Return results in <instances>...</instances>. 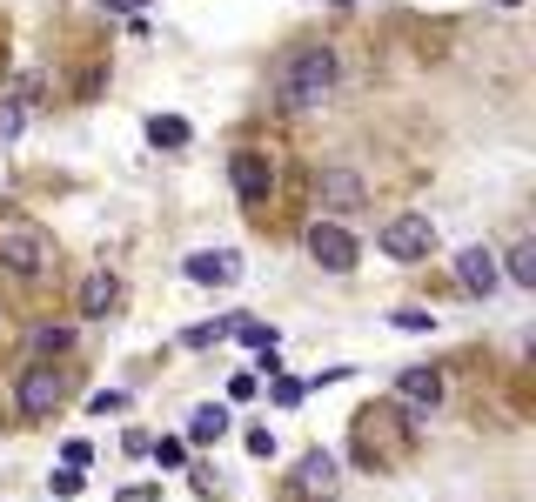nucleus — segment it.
Returning a JSON list of instances; mask_svg holds the SVG:
<instances>
[{"instance_id": "f257e3e1", "label": "nucleus", "mask_w": 536, "mask_h": 502, "mask_svg": "<svg viewBox=\"0 0 536 502\" xmlns=\"http://www.w3.org/2000/svg\"><path fill=\"white\" fill-rule=\"evenodd\" d=\"M335 88V47H302L289 67H282V81H275V101L289 114L302 108H322V94Z\"/></svg>"}, {"instance_id": "f03ea898", "label": "nucleus", "mask_w": 536, "mask_h": 502, "mask_svg": "<svg viewBox=\"0 0 536 502\" xmlns=\"http://www.w3.org/2000/svg\"><path fill=\"white\" fill-rule=\"evenodd\" d=\"M0 268L21 275V282L47 275V268H54V235L27 215H0Z\"/></svg>"}, {"instance_id": "7ed1b4c3", "label": "nucleus", "mask_w": 536, "mask_h": 502, "mask_svg": "<svg viewBox=\"0 0 536 502\" xmlns=\"http://www.w3.org/2000/svg\"><path fill=\"white\" fill-rule=\"evenodd\" d=\"M416 429H402L396 409H362L356 415V462L362 469H396Z\"/></svg>"}, {"instance_id": "20e7f679", "label": "nucleus", "mask_w": 536, "mask_h": 502, "mask_svg": "<svg viewBox=\"0 0 536 502\" xmlns=\"http://www.w3.org/2000/svg\"><path fill=\"white\" fill-rule=\"evenodd\" d=\"M376 241H382V255H396V262H429V248H436V221H429V215H396Z\"/></svg>"}, {"instance_id": "39448f33", "label": "nucleus", "mask_w": 536, "mask_h": 502, "mask_svg": "<svg viewBox=\"0 0 536 502\" xmlns=\"http://www.w3.org/2000/svg\"><path fill=\"white\" fill-rule=\"evenodd\" d=\"M228 181H235V195H242V208H268V195H275V161L268 154H235L228 161Z\"/></svg>"}, {"instance_id": "423d86ee", "label": "nucleus", "mask_w": 536, "mask_h": 502, "mask_svg": "<svg viewBox=\"0 0 536 502\" xmlns=\"http://www.w3.org/2000/svg\"><path fill=\"white\" fill-rule=\"evenodd\" d=\"M309 255H315V268L349 275V268H356V235L335 228V221H309Z\"/></svg>"}, {"instance_id": "0eeeda50", "label": "nucleus", "mask_w": 536, "mask_h": 502, "mask_svg": "<svg viewBox=\"0 0 536 502\" xmlns=\"http://www.w3.org/2000/svg\"><path fill=\"white\" fill-rule=\"evenodd\" d=\"M61 369H47V362H34V369L21 375V415L27 422H47V415L61 409Z\"/></svg>"}, {"instance_id": "6e6552de", "label": "nucleus", "mask_w": 536, "mask_h": 502, "mask_svg": "<svg viewBox=\"0 0 536 502\" xmlns=\"http://www.w3.org/2000/svg\"><path fill=\"white\" fill-rule=\"evenodd\" d=\"M242 275V255L235 248H201V255H188V282L195 288H228Z\"/></svg>"}, {"instance_id": "1a4fd4ad", "label": "nucleus", "mask_w": 536, "mask_h": 502, "mask_svg": "<svg viewBox=\"0 0 536 502\" xmlns=\"http://www.w3.org/2000/svg\"><path fill=\"white\" fill-rule=\"evenodd\" d=\"M456 275H463L469 295H496V288H503V268H496L490 248H463V255H456Z\"/></svg>"}, {"instance_id": "9d476101", "label": "nucleus", "mask_w": 536, "mask_h": 502, "mask_svg": "<svg viewBox=\"0 0 536 502\" xmlns=\"http://www.w3.org/2000/svg\"><path fill=\"white\" fill-rule=\"evenodd\" d=\"M342 469H335V456L329 449H309V456L295 462V489H302V496H335V489H342Z\"/></svg>"}, {"instance_id": "9b49d317", "label": "nucleus", "mask_w": 536, "mask_h": 502, "mask_svg": "<svg viewBox=\"0 0 536 502\" xmlns=\"http://www.w3.org/2000/svg\"><path fill=\"white\" fill-rule=\"evenodd\" d=\"M396 395L409 402V409H436V402H443V375H436V369H402L396 375Z\"/></svg>"}, {"instance_id": "f8f14e48", "label": "nucleus", "mask_w": 536, "mask_h": 502, "mask_svg": "<svg viewBox=\"0 0 536 502\" xmlns=\"http://www.w3.org/2000/svg\"><path fill=\"white\" fill-rule=\"evenodd\" d=\"M222 436H228V409H222V402H201V409L188 415V442L208 449V442H222Z\"/></svg>"}, {"instance_id": "ddd939ff", "label": "nucleus", "mask_w": 536, "mask_h": 502, "mask_svg": "<svg viewBox=\"0 0 536 502\" xmlns=\"http://www.w3.org/2000/svg\"><path fill=\"white\" fill-rule=\"evenodd\" d=\"M114 302H121V282H114L108 268H94V275H88V288H81V315H108Z\"/></svg>"}, {"instance_id": "4468645a", "label": "nucleus", "mask_w": 536, "mask_h": 502, "mask_svg": "<svg viewBox=\"0 0 536 502\" xmlns=\"http://www.w3.org/2000/svg\"><path fill=\"white\" fill-rule=\"evenodd\" d=\"M322 201H335V208H356V201H362V181L349 175V168H329V175H322Z\"/></svg>"}, {"instance_id": "2eb2a0df", "label": "nucleus", "mask_w": 536, "mask_h": 502, "mask_svg": "<svg viewBox=\"0 0 536 502\" xmlns=\"http://www.w3.org/2000/svg\"><path fill=\"white\" fill-rule=\"evenodd\" d=\"M503 275H510L516 288H536V241H516L510 248V262H496Z\"/></svg>"}, {"instance_id": "dca6fc26", "label": "nucleus", "mask_w": 536, "mask_h": 502, "mask_svg": "<svg viewBox=\"0 0 536 502\" xmlns=\"http://www.w3.org/2000/svg\"><path fill=\"white\" fill-rule=\"evenodd\" d=\"M228 335H242L248 349L275 355V328H268V322H255V315H228Z\"/></svg>"}, {"instance_id": "f3484780", "label": "nucleus", "mask_w": 536, "mask_h": 502, "mask_svg": "<svg viewBox=\"0 0 536 502\" xmlns=\"http://www.w3.org/2000/svg\"><path fill=\"white\" fill-rule=\"evenodd\" d=\"M148 141H155V148H188V121H181V114H155V121H148Z\"/></svg>"}, {"instance_id": "a211bd4d", "label": "nucleus", "mask_w": 536, "mask_h": 502, "mask_svg": "<svg viewBox=\"0 0 536 502\" xmlns=\"http://www.w3.org/2000/svg\"><path fill=\"white\" fill-rule=\"evenodd\" d=\"M61 349H74V328H67V322L34 328V355H61Z\"/></svg>"}, {"instance_id": "6ab92c4d", "label": "nucleus", "mask_w": 536, "mask_h": 502, "mask_svg": "<svg viewBox=\"0 0 536 502\" xmlns=\"http://www.w3.org/2000/svg\"><path fill=\"white\" fill-rule=\"evenodd\" d=\"M268 375H275V369H268ZM268 395H275V409H295V402H302V382L275 375V382H268Z\"/></svg>"}, {"instance_id": "aec40b11", "label": "nucleus", "mask_w": 536, "mask_h": 502, "mask_svg": "<svg viewBox=\"0 0 536 502\" xmlns=\"http://www.w3.org/2000/svg\"><path fill=\"white\" fill-rule=\"evenodd\" d=\"M396 328L402 335H429L436 322H429V308H396Z\"/></svg>"}, {"instance_id": "412c9836", "label": "nucleus", "mask_w": 536, "mask_h": 502, "mask_svg": "<svg viewBox=\"0 0 536 502\" xmlns=\"http://www.w3.org/2000/svg\"><path fill=\"white\" fill-rule=\"evenodd\" d=\"M88 409H94V415H121V409H128V395H121V389H94Z\"/></svg>"}, {"instance_id": "4be33fe9", "label": "nucleus", "mask_w": 536, "mask_h": 502, "mask_svg": "<svg viewBox=\"0 0 536 502\" xmlns=\"http://www.w3.org/2000/svg\"><path fill=\"white\" fill-rule=\"evenodd\" d=\"M155 456H161V469H181V462H188V442H181V436H161Z\"/></svg>"}, {"instance_id": "5701e85b", "label": "nucleus", "mask_w": 536, "mask_h": 502, "mask_svg": "<svg viewBox=\"0 0 536 502\" xmlns=\"http://www.w3.org/2000/svg\"><path fill=\"white\" fill-rule=\"evenodd\" d=\"M54 496H81V469H67L61 462V469H54Z\"/></svg>"}, {"instance_id": "b1692460", "label": "nucleus", "mask_w": 536, "mask_h": 502, "mask_svg": "<svg viewBox=\"0 0 536 502\" xmlns=\"http://www.w3.org/2000/svg\"><path fill=\"white\" fill-rule=\"evenodd\" d=\"M21 121H27V101H7L0 108V134H21Z\"/></svg>"}, {"instance_id": "393cba45", "label": "nucleus", "mask_w": 536, "mask_h": 502, "mask_svg": "<svg viewBox=\"0 0 536 502\" xmlns=\"http://www.w3.org/2000/svg\"><path fill=\"white\" fill-rule=\"evenodd\" d=\"M114 502H155V489H148V482H134V489H121Z\"/></svg>"}, {"instance_id": "a878e982", "label": "nucleus", "mask_w": 536, "mask_h": 502, "mask_svg": "<svg viewBox=\"0 0 536 502\" xmlns=\"http://www.w3.org/2000/svg\"><path fill=\"white\" fill-rule=\"evenodd\" d=\"M108 7H121V14H141V7H155V0H108Z\"/></svg>"}, {"instance_id": "bb28decb", "label": "nucleus", "mask_w": 536, "mask_h": 502, "mask_svg": "<svg viewBox=\"0 0 536 502\" xmlns=\"http://www.w3.org/2000/svg\"><path fill=\"white\" fill-rule=\"evenodd\" d=\"M329 7H349V0H329Z\"/></svg>"}, {"instance_id": "cd10ccee", "label": "nucleus", "mask_w": 536, "mask_h": 502, "mask_svg": "<svg viewBox=\"0 0 536 502\" xmlns=\"http://www.w3.org/2000/svg\"><path fill=\"white\" fill-rule=\"evenodd\" d=\"M496 7H516V0H496Z\"/></svg>"}]
</instances>
